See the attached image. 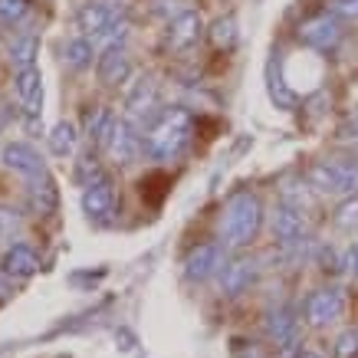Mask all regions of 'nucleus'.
Instances as JSON below:
<instances>
[{"instance_id":"nucleus-20","label":"nucleus","mask_w":358,"mask_h":358,"mask_svg":"<svg viewBox=\"0 0 358 358\" xmlns=\"http://www.w3.org/2000/svg\"><path fill=\"white\" fill-rule=\"evenodd\" d=\"M92 56L96 53V40H89L86 33H79V36H73V40H66L63 46V63L73 69V73H79V69H86V66H92Z\"/></svg>"},{"instance_id":"nucleus-21","label":"nucleus","mask_w":358,"mask_h":358,"mask_svg":"<svg viewBox=\"0 0 358 358\" xmlns=\"http://www.w3.org/2000/svg\"><path fill=\"white\" fill-rule=\"evenodd\" d=\"M115 122H119V115H115V112H112L109 106H99L96 112H89L86 135L92 138V145H99V148H106V145H109L112 129H115Z\"/></svg>"},{"instance_id":"nucleus-26","label":"nucleus","mask_w":358,"mask_h":358,"mask_svg":"<svg viewBox=\"0 0 358 358\" xmlns=\"http://www.w3.org/2000/svg\"><path fill=\"white\" fill-rule=\"evenodd\" d=\"M336 355L338 358H358V329L348 326L345 332H338L336 338Z\"/></svg>"},{"instance_id":"nucleus-7","label":"nucleus","mask_w":358,"mask_h":358,"mask_svg":"<svg viewBox=\"0 0 358 358\" xmlns=\"http://www.w3.org/2000/svg\"><path fill=\"white\" fill-rule=\"evenodd\" d=\"M13 92H17V106H20L23 119L30 129L40 125V115H43V73L30 66V69H20L17 79H13Z\"/></svg>"},{"instance_id":"nucleus-19","label":"nucleus","mask_w":358,"mask_h":358,"mask_svg":"<svg viewBox=\"0 0 358 358\" xmlns=\"http://www.w3.org/2000/svg\"><path fill=\"white\" fill-rule=\"evenodd\" d=\"M7 53H10V63L13 69L20 73V69H30L36 66V53H40V36L33 30H23V33H13L10 46H7Z\"/></svg>"},{"instance_id":"nucleus-24","label":"nucleus","mask_w":358,"mask_h":358,"mask_svg":"<svg viewBox=\"0 0 358 358\" xmlns=\"http://www.w3.org/2000/svg\"><path fill=\"white\" fill-rule=\"evenodd\" d=\"M30 13V0H0V23L3 27H20Z\"/></svg>"},{"instance_id":"nucleus-12","label":"nucleus","mask_w":358,"mask_h":358,"mask_svg":"<svg viewBox=\"0 0 358 358\" xmlns=\"http://www.w3.org/2000/svg\"><path fill=\"white\" fill-rule=\"evenodd\" d=\"M76 23H79V33H86L89 40H102L119 23V10L112 7L109 0H89V3L79 7Z\"/></svg>"},{"instance_id":"nucleus-28","label":"nucleus","mask_w":358,"mask_h":358,"mask_svg":"<svg viewBox=\"0 0 358 358\" xmlns=\"http://www.w3.org/2000/svg\"><path fill=\"white\" fill-rule=\"evenodd\" d=\"M326 10L338 20H358V0H326Z\"/></svg>"},{"instance_id":"nucleus-31","label":"nucleus","mask_w":358,"mask_h":358,"mask_svg":"<svg viewBox=\"0 0 358 358\" xmlns=\"http://www.w3.org/2000/svg\"><path fill=\"white\" fill-rule=\"evenodd\" d=\"M296 358H322V355H319V352H313V348H303Z\"/></svg>"},{"instance_id":"nucleus-25","label":"nucleus","mask_w":358,"mask_h":358,"mask_svg":"<svg viewBox=\"0 0 358 358\" xmlns=\"http://www.w3.org/2000/svg\"><path fill=\"white\" fill-rule=\"evenodd\" d=\"M96 178H102V164H99L96 155L89 152V155H83V158H79V164H76V181L86 187V185H92Z\"/></svg>"},{"instance_id":"nucleus-27","label":"nucleus","mask_w":358,"mask_h":358,"mask_svg":"<svg viewBox=\"0 0 358 358\" xmlns=\"http://www.w3.org/2000/svg\"><path fill=\"white\" fill-rule=\"evenodd\" d=\"M336 224H338L342 230H355V227H358V197H355V194L345 197V204L338 207Z\"/></svg>"},{"instance_id":"nucleus-17","label":"nucleus","mask_w":358,"mask_h":358,"mask_svg":"<svg viewBox=\"0 0 358 358\" xmlns=\"http://www.w3.org/2000/svg\"><path fill=\"white\" fill-rule=\"evenodd\" d=\"M0 270L7 273L10 280H27V276H33V273L40 270V253L30 243H13L3 253V260H0Z\"/></svg>"},{"instance_id":"nucleus-14","label":"nucleus","mask_w":358,"mask_h":358,"mask_svg":"<svg viewBox=\"0 0 358 358\" xmlns=\"http://www.w3.org/2000/svg\"><path fill=\"white\" fill-rule=\"evenodd\" d=\"M260 276V263L253 260V257H234V260L224 263V270H220V293L224 296H243L257 282Z\"/></svg>"},{"instance_id":"nucleus-5","label":"nucleus","mask_w":358,"mask_h":358,"mask_svg":"<svg viewBox=\"0 0 358 358\" xmlns=\"http://www.w3.org/2000/svg\"><path fill=\"white\" fill-rule=\"evenodd\" d=\"M342 36H345L342 20L329 10L315 13V17L299 23V43H303L306 50H313V53H336V46L342 43Z\"/></svg>"},{"instance_id":"nucleus-30","label":"nucleus","mask_w":358,"mask_h":358,"mask_svg":"<svg viewBox=\"0 0 358 358\" xmlns=\"http://www.w3.org/2000/svg\"><path fill=\"white\" fill-rule=\"evenodd\" d=\"M348 273L358 280V240L352 243V250H348Z\"/></svg>"},{"instance_id":"nucleus-1","label":"nucleus","mask_w":358,"mask_h":358,"mask_svg":"<svg viewBox=\"0 0 358 358\" xmlns=\"http://www.w3.org/2000/svg\"><path fill=\"white\" fill-rule=\"evenodd\" d=\"M263 227V201L257 191L250 187H237L230 191L224 207H220V220H217V234L220 243L227 250H243L250 247L257 234Z\"/></svg>"},{"instance_id":"nucleus-13","label":"nucleus","mask_w":358,"mask_h":358,"mask_svg":"<svg viewBox=\"0 0 358 358\" xmlns=\"http://www.w3.org/2000/svg\"><path fill=\"white\" fill-rule=\"evenodd\" d=\"M3 164L10 168V171H17L23 178V181H30V185H36V181H43L46 178V164L43 158L36 155V148L33 145H27V141H10L7 148H3Z\"/></svg>"},{"instance_id":"nucleus-15","label":"nucleus","mask_w":358,"mask_h":358,"mask_svg":"<svg viewBox=\"0 0 358 358\" xmlns=\"http://www.w3.org/2000/svg\"><path fill=\"white\" fill-rule=\"evenodd\" d=\"M155 109H158V86H155L152 76H138L135 83H129V92H125V119H131L138 125L141 119H155Z\"/></svg>"},{"instance_id":"nucleus-29","label":"nucleus","mask_w":358,"mask_h":358,"mask_svg":"<svg viewBox=\"0 0 358 358\" xmlns=\"http://www.w3.org/2000/svg\"><path fill=\"white\" fill-rule=\"evenodd\" d=\"M338 135H342V141H348V145H355V148H358V109H352L345 115V122H342Z\"/></svg>"},{"instance_id":"nucleus-3","label":"nucleus","mask_w":358,"mask_h":358,"mask_svg":"<svg viewBox=\"0 0 358 358\" xmlns=\"http://www.w3.org/2000/svg\"><path fill=\"white\" fill-rule=\"evenodd\" d=\"M309 185L315 194L322 197H345L358 194V158L355 155H336V158H322L309 168Z\"/></svg>"},{"instance_id":"nucleus-16","label":"nucleus","mask_w":358,"mask_h":358,"mask_svg":"<svg viewBox=\"0 0 358 358\" xmlns=\"http://www.w3.org/2000/svg\"><path fill=\"white\" fill-rule=\"evenodd\" d=\"M201 30H204L201 13H197V10H181L171 23H168V33H164L168 50H174V53H185V50H191V46L201 40Z\"/></svg>"},{"instance_id":"nucleus-2","label":"nucleus","mask_w":358,"mask_h":358,"mask_svg":"<svg viewBox=\"0 0 358 358\" xmlns=\"http://www.w3.org/2000/svg\"><path fill=\"white\" fill-rule=\"evenodd\" d=\"M191 135H194V115L181 106H171V109L158 112L152 122H148V129L141 135V145H145V158H152V162H174V158H181L185 148L191 145Z\"/></svg>"},{"instance_id":"nucleus-8","label":"nucleus","mask_w":358,"mask_h":358,"mask_svg":"<svg viewBox=\"0 0 358 358\" xmlns=\"http://www.w3.org/2000/svg\"><path fill=\"white\" fill-rule=\"evenodd\" d=\"M224 263H227V247L220 240H210V243H201L185 257V276L191 282H207L220 276Z\"/></svg>"},{"instance_id":"nucleus-18","label":"nucleus","mask_w":358,"mask_h":358,"mask_svg":"<svg viewBox=\"0 0 358 358\" xmlns=\"http://www.w3.org/2000/svg\"><path fill=\"white\" fill-rule=\"evenodd\" d=\"M266 329H270V338L276 342V345L289 348V345H296V336H299V319L293 315L289 306H280V309H273L270 313Z\"/></svg>"},{"instance_id":"nucleus-11","label":"nucleus","mask_w":358,"mask_h":358,"mask_svg":"<svg viewBox=\"0 0 358 358\" xmlns=\"http://www.w3.org/2000/svg\"><path fill=\"white\" fill-rule=\"evenodd\" d=\"M106 152H109V158L115 164H131L138 155H145V145H141V129L131 119H125V115H122V119L115 122L112 135H109Z\"/></svg>"},{"instance_id":"nucleus-23","label":"nucleus","mask_w":358,"mask_h":358,"mask_svg":"<svg viewBox=\"0 0 358 358\" xmlns=\"http://www.w3.org/2000/svg\"><path fill=\"white\" fill-rule=\"evenodd\" d=\"M237 36L240 33H237V20H234V17H220V20L210 27V40H214V46L224 50V53L237 46Z\"/></svg>"},{"instance_id":"nucleus-6","label":"nucleus","mask_w":358,"mask_h":358,"mask_svg":"<svg viewBox=\"0 0 358 358\" xmlns=\"http://www.w3.org/2000/svg\"><path fill=\"white\" fill-rule=\"evenodd\" d=\"M306 322L313 329H329L336 326L338 319L345 315V293L338 286H322V289H313L309 299L303 306Z\"/></svg>"},{"instance_id":"nucleus-4","label":"nucleus","mask_w":358,"mask_h":358,"mask_svg":"<svg viewBox=\"0 0 358 358\" xmlns=\"http://www.w3.org/2000/svg\"><path fill=\"white\" fill-rule=\"evenodd\" d=\"M270 230H273V240H276V247L280 250H286V253L303 250V243L309 240V220H306V210L303 207H296V204H289V201H280L270 214Z\"/></svg>"},{"instance_id":"nucleus-22","label":"nucleus","mask_w":358,"mask_h":358,"mask_svg":"<svg viewBox=\"0 0 358 358\" xmlns=\"http://www.w3.org/2000/svg\"><path fill=\"white\" fill-rule=\"evenodd\" d=\"M79 145V129L73 125V122H56L53 131H50V152L56 155V158H69V155L76 152Z\"/></svg>"},{"instance_id":"nucleus-10","label":"nucleus","mask_w":358,"mask_h":358,"mask_svg":"<svg viewBox=\"0 0 358 358\" xmlns=\"http://www.w3.org/2000/svg\"><path fill=\"white\" fill-rule=\"evenodd\" d=\"M83 214H86L89 224H109L112 214H115V187H112V178L102 174L92 185L83 187Z\"/></svg>"},{"instance_id":"nucleus-9","label":"nucleus","mask_w":358,"mask_h":358,"mask_svg":"<svg viewBox=\"0 0 358 358\" xmlns=\"http://www.w3.org/2000/svg\"><path fill=\"white\" fill-rule=\"evenodd\" d=\"M96 76L106 89H119L131 79V56L125 43H109L102 46L96 56Z\"/></svg>"}]
</instances>
